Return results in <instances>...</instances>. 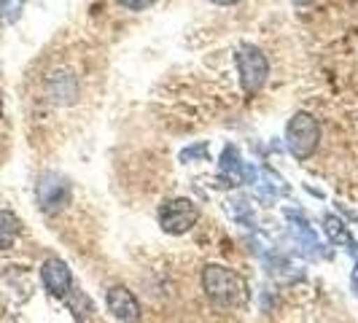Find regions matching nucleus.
I'll use <instances>...</instances> for the list:
<instances>
[{"label":"nucleus","mask_w":358,"mask_h":323,"mask_svg":"<svg viewBox=\"0 0 358 323\" xmlns=\"http://www.w3.org/2000/svg\"><path fill=\"white\" fill-rule=\"evenodd\" d=\"M202 288L205 294L221 307H237L245 302L248 288L243 283V278L229 267L221 264H208L202 269Z\"/></svg>","instance_id":"1"},{"label":"nucleus","mask_w":358,"mask_h":323,"mask_svg":"<svg viewBox=\"0 0 358 323\" xmlns=\"http://www.w3.org/2000/svg\"><path fill=\"white\" fill-rule=\"evenodd\" d=\"M286 143L288 151L294 154V159H310L315 154V148L321 143V124L313 113H294V119L286 127Z\"/></svg>","instance_id":"2"},{"label":"nucleus","mask_w":358,"mask_h":323,"mask_svg":"<svg viewBox=\"0 0 358 323\" xmlns=\"http://www.w3.org/2000/svg\"><path fill=\"white\" fill-rule=\"evenodd\" d=\"M237 73H240V84L245 94H256L267 84L269 76V62L262 49L256 46H243L237 52Z\"/></svg>","instance_id":"3"},{"label":"nucleus","mask_w":358,"mask_h":323,"mask_svg":"<svg viewBox=\"0 0 358 323\" xmlns=\"http://www.w3.org/2000/svg\"><path fill=\"white\" fill-rule=\"evenodd\" d=\"M199 221V208L186 197L167 199L159 208V227L167 234H186Z\"/></svg>","instance_id":"4"},{"label":"nucleus","mask_w":358,"mask_h":323,"mask_svg":"<svg viewBox=\"0 0 358 323\" xmlns=\"http://www.w3.org/2000/svg\"><path fill=\"white\" fill-rule=\"evenodd\" d=\"M106 307H108V313H110L119 323H141V315H143V313H141L138 296H135L127 286L108 288Z\"/></svg>","instance_id":"5"},{"label":"nucleus","mask_w":358,"mask_h":323,"mask_svg":"<svg viewBox=\"0 0 358 323\" xmlns=\"http://www.w3.org/2000/svg\"><path fill=\"white\" fill-rule=\"evenodd\" d=\"M41 280H43V286L52 296L65 299L73 288V272L62 259H46L43 267H41Z\"/></svg>","instance_id":"6"},{"label":"nucleus","mask_w":358,"mask_h":323,"mask_svg":"<svg viewBox=\"0 0 358 323\" xmlns=\"http://www.w3.org/2000/svg\"><path fill=\"white\" fill-rule=\"evenodd\" d=\"M68 199H71V189H68V183L59 178V175L46 173V175L41 178V183H38V202H41V210L54 213V210H59Z\"/></svg>","instance_id":"7"},{"label":"nucleus","mask_w":358,"mask_h":323,"mask_svg":"<svg viewBox=\"0 0 358 323\" xmlns=\"http://www.w3.org/2000/svg\"><path fill=\"white\" fill-rule=\"evenodd\" d=\"M221 173H229V178H234V180L248 178V175L253 178V170L248 173V167L243 164V159H240V154H237L234 145H227L224 154H221Z\"/></svg>","instance_id":"8"},{"label":"nucleus","mask_w":358,"mask_h":323,"mask_svg":"<svg viewBox=\"0 0 358 323\" xmlns=\"http://www.w3.org/2000/svg\"><path fill=\"white\" fill-rule=\"evenodd\" d=\"M323 229H326V234H329V240H331V243L345 245L348 251H353V248H356V240L350 237V232L345 229V224H342L337 215H326V218H323Z\"/></svg>","instance_id":"9"},{"label":"nucleus","mask_w":358,"mask_h":323,"mask_svg":"<svg viewBox=\"0 0 358 323\" xmlns=\"http://www.w3.org/2000/svg\"><path fill=\"white\" fill-rule=\"evenodd\" d=\"M19 237V218L11 210H0V251L11 248Z\"/></svg>","instance_id":"10"},{"label":"nucleus","mask_w":358,"mask_h":323,"mask_svg":"<svg viewBox=\"0 0 358 323\" xmlns=\"http://www.w3.org/2000/svg\"><path fill=\"white\" fill-rule=\"evenodd\" d=\"M22 8H24V0H0V14L6 24H14L22 17Z\"/></svg>","instance_id":"11"},{"label":"nucleus","mask_w":358,"mask_h":323,"mask_svg":"<svg viewBox=\"0 0 358 323\" xmlns=\"http://www.w3.org/2000/svg\"><path fill=\"white\" fill-rule=\"evenodd\" d=\"M202 157H208V143L189 145V148L180 151V159L183 162H194V159H202Z\"/></svg>","instance_id":"12"},{"label":"nucleus","mask_w":358,"mask_h":323,"mask_svg":"<svg viewBox=\"0 0 358 323\" xmlns=\"http://www.w3.org/2000/svg\"><path fill=\"white\" fill-rule=\"evenodd\" d=\"M124 8H129V11H143V8H148V6H154V0H119Z\"/></svg>","instance_id":"13"},{"label":"nucleus","mask_w":358,"mask_h":323,"mask_svg":"<svg viewBox=\"0 0 358 323\" xmlns=\"http://www.w3.org/2000/svg\"><path fill=\"white\" fill-rule=\"evenodd\" d=\"M353 256H356V272H353V291H356V296H358V245L353 248Z\"/></svg>","instance_id":"14"},{"label":"nucleus","mask_w":358,"mask_h":323,"mask_svg":"<svg viewBox=\"0 0 358 323\" xmlns=\"http://www.w3.org/2000/svg\"><path fill=\"white\" fill-rule=\"evenodd\" d=\"M215 6H232V3H237V0H213Z\"/></svg>","instance_id":"15"},{"label":"nucleus","mask_w":358,"mask_h":323,"mask_svg":"<svg viewBox=\"0 0 358 323\" xmlns=\"http://www.w3.org/2000/svg\"><path fill=\"white\" fill-rule=\"evenodd\" d=\"M0 110H3V92H0Z\"/></svg>","instance_id":"16"}]
</instances>
